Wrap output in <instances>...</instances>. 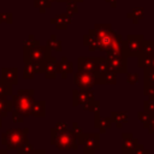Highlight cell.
Listing matches in <instances>:
<instances>
[{"label":"cell","mask_w":154,"mask_h":154,"mask_svg":"<svg viewBox=\"0 0 154 154\" xmlns=\"http://www.w3.org/2000/svg\"><path fill=\"white\" fill-rule=\"evenodd\" d=\"M45 101L38 100V101H34L32 107H31V112L30 116H35V117H45Z\"/></svg>","instance_id":"cell-11"},{"label":"cell","mask_w":154,"mask_h":154,"mask_svg":"<svg viewBox=\"0 0 154 154\" xmlns=\"http://www.w3.org/2000/svg\"><path fill=\"white\" fill-rule=\"evenodd\" d=\"M135 149H136V140L126 138L124 136V142H123V152H124V154H132V152Z\"/></svg>","instance_id":"cell-13"},{"label":"cell","mask_w":154,"mask_h":154,"mask_svg":"<svg viewBox=\"0 0 154 154\" xmlns=\"http://www.w3.org/2000/svg\"><path fill=\"white\" fill-rule=\"evenodd\" d=\"M79 70L89 73L96 72V59L93 58H79Z\"/></svg>","instance_id":"cell-8"},{"label":"cell","mask_w":154,"mask_h":154,"mask_svg":"<svg viewBox=\"0 0 154 154\" xmlns=\"http://www.w3.org/2000/svg\"><path fill=\"white\" fill-rule=\"evenodd\" d=\"M1 78L11 85L18 83V70L17 67H1Z\"/></svg>","instance_id":"cell-7"},{"label":"cell","mask_w":154,"mask_h":154,"mask_svg":"<svg viewBox=\"0 0 154 154\" xmlns=\"http://www.w3.org/2000/svg\"><path fill=\"white\" fill-rule=\"evenodd\" d=\"M8 111H11V101L7 97H0V117L6 118Z\"/></svg>","instance_id":"cell-15"},{"label":"cell","mask_w":154,"mask_h":154,"mask_svg":"<svg viewBox=\"0 0 154 154\" xmlns=\"http://www.w3.org/2000/svg\"><path fill=\"white\" fill-rule=\"evenodd\" d=\"M75 83L78 87L83 88V89H88V88L93 87L95 83H100V78L96 77V76H94V73L79 71L75 76Z\"/></svg>","instance_id":"cell-5"},{"label":"cell","mask_w":154,"mask_h":154,"mask_svg":"<svg viewBox=\"0 0 154 154\" xmlns=\"http://www.w3.org/2000/svg\"><path fill=\"white\" fill-rule=\"evenodd\" d=\"M77 138H78V136H76L73 131L67 130L66 128L61 129V130L52 129V132H51V143L61 150L76 149L77 148Z\"/></svg>","instance_id":"cell-2"},{"label":"cell","mask_w":154,"mask_h":154,"mask_svg":"<svg viewBox=\"0 0 154 154\" xmlns=\"http://www.w3.org/2000/svg\"><path fill=\"white\" fill-rule=\"evenodd\" d=\"M72 1H81V0H72Z\"/></svg>","instance_id":"cell-31"},{"label":"cell","mask_w":154,"mask_h":154,"mask_svg":"<svg viewBox=\"0 0 154 154\" xmlns=\"http://www.w3.org/2000/svg\"><path fill=\"white\" fill-rule=\"evenodd\" d=\"M34 146L29 142H26L23 147H20L19 149H17V154H34Z\"/></svg>","instance_id":"cell-17"},{"label":"cell","mask_w":154,"mask_h":154,"mask_svg":"<svg viewBox=\"0 0 154 154\" xmlns=\"http://www.w3.org/2000/svg\"><path fill=\"white\" fill-rule=\"evenodd\" d=\"M23 119H24L23 116H20V114L17 113V112H12V120H13L14 123H22Z\"/></svg>","instance_id":"cell-23"},{"label":"cell","mask_w":154,"mask_h":154,"mask_svg":"<svg viewBox=\"0 0 154 154\" xmlns=\"http://www.w3.org/2000/svg\"><path fill=\"white\" fill-rule=\"evenodd\" d=\"M1 119H2V118L0 117V128H1V125H2V120H1Z\"/></svg>","instance_id":"cell-29"},{"label":"cell","mask_w":154,"mask_h":154,"mask_svg":"<svg viewBox=\"0 0 154 154\" xmlns=\"http://www.w3.org/2000/svg\"><path fill=\"white\" fill-rule=\"evenodd\" d=\"M146 112H154V97H152L149 101L146 103Z\"/></svg>","instance_id":"cell-24"},{"label":"cell","mask_w":154,"mask_h":154,"mask_svg":"<svg viewBox=\"0 0 154 154\" xmlns=\"http://www.w3.org/2000/svg\"><path fill=\"white\" fill-rule=\"evenodd\" d=\"M34 154H46V153H45L43 150H40V152H36V150H35V153H34Z\"/></svg>","instance_id":"cell-28"},{"label":"cell","mask_w":154,"mask_h":154,"mask_svg":"<svg viewBox=\"0 0 154 154\" xmlns=\"http://www.w3.org/2000/svg\"><path fill=\"white\" fill-rule=\"evenodd\" d=\"M0 154H7V149H0Z\"/></svg>","instance_id":"cell-27"},{"label":"cell","mask_w":154,"mask_h":154,"mask_svg":"<svg viewBox=\"0 0 154 154\" xmlns=\"http://www.w3.org/2000/svg\"><path fill=\"white\" fill-rule=\"evenodd\" d=\"M47 47L49 49H55V51H60V41L57 40L55 36H52L48 42H47Z\"/></svg>","instance_id":"cell-20"},{"label":"cell","mask_w":154,"mask_h":154,"mask_svg":"<svg viewBox=\"0 0 154 154\" xmlns=\"http://www.w3.org/2000/svg\"><path fill=\"white\" fill-rule=\"evenodd\" d=\"M35 7L40 10V12H45L46 8L51 7V1L49 0H34Z\"/></svg>","instance_id":"cell-18"},{"label":"cell","mask_w":154,"mask_h":154,"mask_svg":"<svg viewBox=\"0 0 154 154\" xmlns=\"http://www.w3.org/2000/svg\"><path fill=\"white\" fill-rule=\"evenodd\" d=\"M34 90L31 89H19L14 95L12 94L11 101V111L17 112L20 116L29 117L31 112V107L34 103Z\"/></svg>","instance_id":"cell-1"},{"label":"cell","mask_w":154,"mask_h":154,"mask_svg":"<svg viewBox=\"0 0 154 154\" xmlns=\"http://www.w3.org/2000/svg\"><path fill=\"white\" fill-rule=\"evenodd\" d=\"M57 1H66V0H57Z\"/></svg>","instance_id":"cell-30"},{"label":"cell","mask_w":154,"mask_h":154,"mask_svg":"<svg viewBox=\"0 0 154 154\" xmlns=\"http://www.w3.org/2000/svg\"><path fill=\"white\" fill-rule=\"evenodd\" d=\"M40 45V42L37 41V40H35L34 38V36H29L28 37V40H25L24 42H23V47L25 48V49H29V48H32V47H36V46H38Z\"/></svg>","instance_id":"cell-19"},{"label":"cell","mask_w":154,"mask_h":154,"mask_svg":"<svg viewBox=\"0 0 154 154\" xmlns=\"http://www.w3.org/2000/svg\"><path fill=\"white\" fill-rule=\"evenodd\" d=\"M51 49L47 46H36L29 49L24 48V53H23V60H29L32 64H40L43 65V63L46 61V59L51 55L49 54Z\"/></svg>","instance_id":"cell-4"},{"label":"cell","mask_w":154,"mask_h":154,"mask_svg":"<svg viewBox=\"0 0 154 154\" xmlns=\"http://www.w3.org/2000/svg\"><path fill=\"white\" fill-rule=\"evenodd\" d=\"M134 152H135V153H134V154H148V153H147V152H144V150H143V149H142V147H141V146H140V147H138V148H137V149H135V150H134Z\"/></svg>","instance_id":"cell-26"},{"label":"cell","mask_w":154,"mask_h":154,"mask_svg":"<svg viewBox=\"0 0 154 154\" xmlns=\"http://www.w3.org/2000/svg\"><path fill=\"white\" fill-rule=\"evenodd\" d=\"M57 71L60 72L61 76L65 78L66 75L72 71V65H71V63H69L65 58H63L60 63H57Z\"/></svg>","instance_id":"cell-12"},{"label":"cell","mask_w":154,"mask_h":154,"mask_svg":"<svg viewBox=\"0 0 154 154\" xmlns=\"http://www.w3.org/2000/svg\"><path fill=\"white\" fill-rule=\"evenodd\" d=\"M141 40H142L141 36H130L129 37L128 51L130 52V54H137L138 52H141L142 45H143V42Z\"/></svg>","instance_id":"cell-9"},{"label":"cell","mask_w":154,"mask_h":154,"mask_svg":"<svg viewBox=\"0 0 154 154\" xmlns=\"http://www.w3.org/2000/svg\"><path fill=\"white\" fill-rule=\"evenodd\" d=\"M46 78H55L57 77V59L49 55L43 63V71Z\"/></svg>","instance_id":"cell-6"},{"label":"cell","mask_w":154,"mask_h":154,"mask_svg":"<svg viewBox=\"0 0 154 154\" xmlns=\"http://www.w3.org/2000/svg\"><path fill=\"white\" fill-rule=\"evenodd\" d=\"M146 78H147V82L149 84H154V69H150V67L147 69Z\"/></svg>","instance_id":"cell-22"},{"label":"cell","mask_w":154,"mask_h":154,"mask_svg":"<svg viewBox=\"0 0 154 154\" xmlns=\"http://www.w3.org/2000/svg\"><path fill=\"white\" fill-rule=\"evenodd\" d=\"M12 85L5 82L2 78H0V97H8L12 96Z\"/></svg>","instance_id":"cell-14"},{"label":"cell","mask_w":154,"mask_h":154,"mask_svg":"<svg viewBox=\"0 0 154 154\" xmlns=\"http://www.w3.org/2000/svg\"><path fill=\"white\" fill-rule=\"evenodd\" d=\"M12 13L11 12H5V13H0V23H12Z\"/></svg>","instance_id":"cell-21"},{"label":"cell","mask_w":154,"mask_h":154,"mask_svg":"<svg viewBox=\"0 0 154 154\" xmlns=\"http://www.w3.org/2000/svg\"><path fill=\"white\" fill-rule=\"evenodd\" d=\"M148 129H149V131L150 132H154V117H152L150 119H149V122H148Z\"/></svg>","instance_id":"cell-25"},{"label":"cell","mask_w":154,"mask_h":154,"mask_svg":"<svg viewBox=\"0 0 154 154\" xmlns=\"http://www.w3.org/2000/svg\"><path fill=\"white\" fill-rule=\"evenodd\" d=\"M69 22H70V18H67L66 14H61V16H58L54 19H52V23H55V25H57L58 29L66 28V25L69 24Z\"/></svg>","instance_id":"cell-16"},{"label":"cell","mask_w":154,"mask_h":154,"mask_svg":"<svg viewBox=\"0 0 154 154\" xmlns=\"http://www.w3.org/2000/svg\"><path fill=\"white\" fill-rule=\"evenodd\" d=\"M99 147V136L95 134H90L85 136V141H84V153L88 152V149H91V152H94L95 149H97Z\"/></svg>","instance_id":"cell-10"},{"label":"cell","mask_w":154,"mask_h":154,"mask_svg":"<svg viewBox=\"0 0 154 154\" xmlns=\"http://www.w3.org/2000/svg\"><path fill=\"white\" fill-rule=\"evenodd\" d=\"M28 129L26 128H16V129H8L7 131L1 134V143L5 146L7 150L10 149H19L23 147L28 140Z\"/></svg>","instance_id":"cell-3"}]
</instances>
